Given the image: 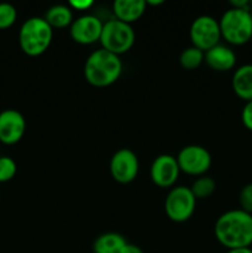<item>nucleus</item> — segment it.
Returning a JSON list of instances; mask_svg holds the SVG:
<instances>
[{
	"label": "nucleus",
	"instance_id": "nucleus-13",
	"mask_svg": "<svg viewBox=\"0 0 252 253\" xmlns=\"http://www.w3.org/2000/svg\"><path fill=\"white\" fill-rule=\"evenodd\" d=\"M236 53L225 44H216L205 52L204 61L208 66L216 72H227L236 64Z\"/></svg>",
	"mask_w": 252,
	"mask_h": 253
},
{
	"label": "nucleus",
	"instance_id": "nucleus-19",
	"mask_svg": "<svg viewBox=\"0 0 252 253\" xmlns=\"http://www.w3.org/2000/svg\"><path fill=\"white\" fill-rule=\"evenodd\" d=\"M215 189H216V183L211 177H208V175L199 177L197 180H194V183L190 187V190H192L193 195L197 200L207 199V198L211 197Z\"/></svg>",
	"mask_w": 252,
	"mask_h": 253
},
{
	"label": "nucleus",
	"instance_id": "nucleus-16",
	"mask_svg": "<svg viewBox=\"0 0 252 253\" xmlns=\"http://www.w3.org/2000/svg\"><path fill=\"white\" fill-rule=\"evenodd\" d=\"M126 241L124 236L116 232H105L96 237L93 244L94 253H123Z\"/></svg>",
	"mask_w": 252,
	"mask_h": 253
},
{
	"label": "nucleus",
	"instance_id": "nucleus-8",
	"mask_svg": "<svg viewBox=\"0 0 252 253\" xmlns=\"http://www.w3.org/2000/svg\"><path fill=\"white\" fill-rule=\"evenodd\" d=\"M180 172L189 175L202 177L211 166V156L209 151L199 145H188L179 151L177 157Z\"/></svg>",
	"mask_w": 252,
	"mask_h": 253
},
{
	"label": "nucleus",
	"instance_id": "nucleus-12",
	"mask_svg": "<svg viewBox=\"0 0 252 253\" xmlns=\"http://www.w3.org/2000/svg\"><path fill=\"white\" fill-rule=\"evenodd\" d=\"M25 131L26 120L20 111L5 109L0 113V142L15 145L24 137Z\"/></svg>",
	"mask_w": 252,
	"mask_h": 253
},
{
	"label": "nucleus",
	"instance_id": "nucleus-27",
	"mask_svg": "<svg viewBox=\"0 0 252 253\" xmlns=\"http://www.w3.org/2000/svg\"><path fill=\"white\" fill-rule=\"evenodd\" d=\"M163 4V0H158V1H146V5H160Z\"/></svg>",
	"mask_w": 252,
	"mask_h": 253
},
{
	"label": "nucleus",
	"instance_id": "nucleus-22",
	"mask_svg": "<svg viewBox=\"0 0 252 253\" xmlns=\"http://www.w3.org/2000/svg\"><path fill=\"white\" fill-rule=\"evenodd\" d=\"M239 204L240 209L249 212V214H252V183H249L245 187H242L239 194Z\"/></svg>",
	"mask_w": 252,
	"mask_h": 253
},
{
	"label": "nucleus",
	"instance_id": "nucleus-18",
	"mask_svg": "<svg viewBox=\"0 0 252 253\" xmlns=\"http://www.w3.org/2000/svg\"><path fill=\"white\" fill-rule=\"evenodd\" d=\"M204 57L205 52L197 48V47L190 46L188 48L183 49L179 56V63L187 71H194L204 62Z\"/></svg>",
	"mask_w": 252,
	"mask_h": 253
},
{
	"label": "nucleus",
	"instance_id": "nucleus-26",
	"mask_svg": "<svg viewBox=\"0 0 252 253\" xmlns=\"http://www.w3.org/2000/svg\"><path fill=\"white\" fill-rule=\"evenodd\" d=\"M226 253H252V250L250 249V247H244V249L227 250Z\"/></svg>",
	"mask_w": 252,
	"mask_h": 253
},
{
	"label": "nucleus",
	"instance_id": "nucleus-10",
	"mask_svg": "<svg viewBox=\"0 0 252 253\" xmlns=\"http://www.w3.org/2000/svg\"><path fill=\"white\" fill-rule=\"evenodd\" d=\"M104 24L95 15H82L69 26L72 40L79 44H93L100 41Z\"/></svg>",
	"mask_w": 252,
	"mask_h": 253
},
{
	"label": "nucleus",
	"instance_id": "nucleus-21",
	"mask_svg": "<svg viewBox=\"0 0 252 253\" xmlns=\"http://www.w3.org/2000/svg\"><path fill=\"white\" fill-rule=\"evenodd\" d=\"M17 166L9 156H0V183H6L15 177Z\"/></svg>",
	"mask_w": 252,
	"mask_h": 253
},
{
	"label": "nucleus",
	"instance_id": "nucleus-2",
	"mask_svg": "<svg viewBox=\"0 0 252 253\" xmlns=\"http://www.w3.org/2000/svg\"><path fill=\"white\" fill-rule=\"evenodd\" d=\"M123 72L120 56L100 48L91 52L84 64V78L90 85L105 88L115 83Z\"/></svg>",
	"mask_w": 252,
	"mask_h": 253
},
{
	"label": "nucleus",
	"instance_id": "nucleus-15",
	"mask_svg": "<svg viewBox=\"0 0 252 253\" xmlns=\"http://www.w3.org/2000/svg\"><path fill=\"white\" fill-rule=\"evenodd\" d=\"M231 85L234 93L245 103L252 100V64L240 66L234 72Z\"/></svg>",
	"mask_w": 252,
	"mask_h": 253
},
{
	"label": "nucleus",
	"instance_id": "nucleus-17",
	"mask_svg": "<svg viewBox=\"0 0 252 253\" xmlns=\"http://www.w3.org/2000/svg\"><path fill=\"white\" fill-rule=\"evenodd\" d=\"M52 29H66L73 22V12L68 5H53L43 17Z\"/></svg>",
	"mask_w": 252,
	"mask_h": 253
},
{
	"label": "nucleus",
	"instance_id": "nucleus-9",
	"mask_svg": "<svg viewBox=\"0 0 252 253\" xmlns=\"http://www.w3.org/2000/svg\"><path fill=\"white\" fill-rule=\"evenodd\" d=\"M140 170V162L133 151L121 148L116 151L110 160V174L115 182L128 184L136 179Z\"/></svg>",
	"mask_w": 252,
	"mask_h": 253
},
{
	"label": "nucleus",
	"instance_id": "nucleus-11",
	"mask_svg": "<svg viewBox=\"0 0 252 253\" xmlns=\"http://www.w3.org/2000/svg\"><path fill=\"white\" fill-rule=\"evenodd\" d=\"M179 173V166L174 156L160 155L151 165L150 177L157 187L170 188L175 184Z\"/></svg>",
	"mask_w": 252,
	"mask_h": 253
},
{
	"label": "nucleus",
	"instance_id": "nucleus-20",
	"mask_svg": "<svg viewBox=\"0 0 252 253\" xmlns=\"http://www.w3.org/2000/svg\"><path fill=\"white\" fill-rule=\"evenodd\" d=\"M17 19V11L14 5L0 2V30L11 27Z\"/></svg>",
	"mask_w": 252,
	"mask_h": 253
},
{
	"label": "nucleus",
	"instance_id": "nucleus-5",
	"mask_svg": "<svg viewBox=\"0 0 252 253\" xmlns=\"http://www.w3.org/2000/svg\"><path fill=\"white\" fill-rule=\"evenodd\" d=\"M135 39L136 36L132 26L114 17L104 24L99 42L104 49L116 56H120L130 51L135 43Z\"/></svg>",
	"mask_w": 252,
	"mask_h": 253
},
{
	"label": "nucleus",
	"instance_id": "nucleus-7",
	"mask_svg": "<svg viewBox=\"0 0 252 253\" xmlns=\"http://www.w3.org/2000/svg\"><path fill=\"white\" fill-rule=\"evenodd\" d=\"M189 37L193 46L207 52L219 44L221 39L219 21L209 15L198 16L190 25Z\"/></svg>",
	"mask_w": 252,
	"mask_h": 253
},
{
	"label": "nucleus",
	"instance_id": "nucleus-24",
	"mask_svg": "<svg viewBox=\"0 0 252 253\" xmlns=\"http://www.w3.org/2000/svg\"><path fill=\"white\" fill-rule=\"evenodd\" d=\"M68 6L72 10L84 11V10H89L93 6V1L91 0H72V1L68 2Z\"/></svg>",
	"mask_w": 252,
	"mask_h": 253
},
{
	"label": "nucleus",
	"instance_id": "nucleus-1",
	"mask_svg": "<svg viewBox=\"0 0 252 253\" xmlns=\"http://www.w3.org/2000/svg\"><path fill=\"white\" fill-rule=\"evenodd\" d=\"M217 242L227 250L244 249L252 245V214L241 209L229 210L215 221Z\"/></svg>",
	"mask_w": 252,
	"mask_h": 253
},
{
	"label": "nucleus",
	"instance_id": "nucleus-25",
	"mask_svg": "<svg viewBox=\"0 0 252 253\" xmlns=\"http://www.w3.org/2000/svg\"><path fill=\"white\" fill-rule=\"evenodd\" d=\"M123 253H143V251L140 249V247L136 246V245L128 244L127 242L125 246V249H124Z\"/></svg>",
	"mask_w": 252,
	"mask_h": 253
},
{
	"label": "nucleus",
	"instance_id": "nucleus-4",
	"mask_svg": "<svg viewBox=\"0 0 252 253\" xmlns=\"http://www.w3.org/2000/svg\"><path fill=\"white\" fill-rule=\"evenodd\" d=\"M221 37L234 46H242L252 39V14L250 9L230 7L219 20Z\"/></svg>",
	"mask_w": 252,
	"mask_h": 253
},
{
	"label": "nucleus",
	"instance_id": "nucleus-14",
	"mask_svg": "<svg viewBox=\"0 0 252 253\" xmlns=\"http://www.w3.org/2000/svg\"><path fill=\"white\" fill-rule=\"evenodd\" d=\"M146 11L145 0H115L113 12L115 19L131 25L137 21Z\"/></svg>",
	"mask_w": 252,
	"mask_h": 253
},
{
	"label": "nucleus",
	"instance_id": "nucleus-6",
	"mask_svg": "<svg viewBox=\"0 0 252 253\" xmlns=\"http://www.w3.org/2000/svg\"><path fill=\"white\" fill-rule=\"evenodd\" d=\"M197 199L189 187L178 185L172 188L165 200V211L174 222H184L193 216Z\"/></svg>",
	"mask_w": 252,
	"mask_h": 253
},
{
	"label": "nucleus",
	"instance_id": "nucleus-23",
	"mask_svg": "<svg viewBox=\"0 0 252 253\" xmlns=\"http://www.w3.org/2000/svg\"><path fill=\"white\" fill-rule=\"evenodd\" d=\"M241 121L247 130L252 131V100L245 103L241 111Z\"/></svg>",
	"mask_w": 252,
	"mask_h": 253
},
{
	"label": "nucleus",
	"instance_id": "nucleus-3",
	"mask_svg": "<svg viewBox=\"0 0 252 253\" xmlns=\"http://www.w3.org/2000/svg\"><path fill=\"white\" fill-rule=\"evenodd\" d=\"M52 37H53V29L47 24L43 17H30L20 27V48L27 56H41L48 49Z\"/></svg>",
	"mask_w": 252,
	"mask_h": 253
}]
</instances>
